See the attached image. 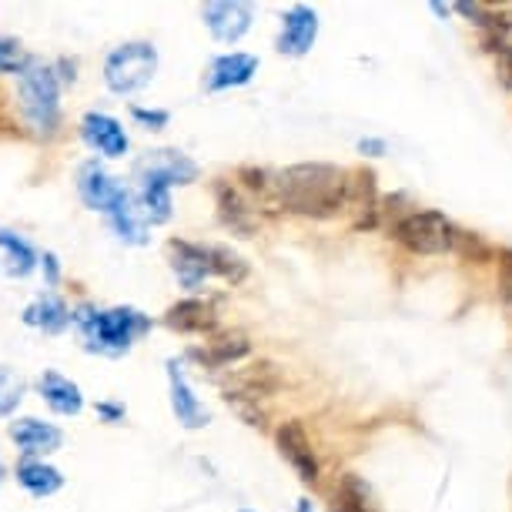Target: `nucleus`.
Returning <instances> with one entry per match:
<instances>
[{"instance_id":"1","label":"nucleus","mask_w":512,"mask_h":512,"mask_svg":"<svg viewBox=\"0 0 512 512\" xmlns=\"http://www.w3.org/2000/svg\"><path fill=\"white\" fill-rule=\"evenodd\" d=\"M275 185L282 205L302 218H335L349 205V171L325 161L292 164Z\"/></svg>"},{"instance_id":"2","label":"nucleus","mask_w":512,"mask_h":512,"mask_svg":"<svg viewBox=\"0 0 512 512\" xmlns=\"http://www.w3.org/2000/svg\"><path fill=\"white\" fill-rule=\"evenodd\" d=\"M71 328L81 338L84 352L104 355V359H121V355H128L134 349L138 338L151 332V315H144L131 305H118V308L77 305Z\"/></svg>"},{"instance_id":"3","label":"nucleus","mask_w":512,"mask_h":512,"mask_svg":"<svg viewBox=\"0 0 512 512\" xmlns=\"http://www.w3.org/2000/svg\"><path fill=\"white\" fill-rule=\"evenodd\" d=\"M61 77L54 64H44V57L27 54V64L17 74V101L21 114L37 138H54L61 124Z\"/></svg>"},{"instance_id":"4","label":"nucleus","mask_w":512,"mask_h":512,"mask_svg":"<svg viewBox=\"0 0 512 512\" xmlns=\"http://www.w3.org/2000/svg\"><path fill=\"white\" fill-rule=\"evenodd\" d=\"M158 74V51L148 41H128L104 57V84L114 94H138Z\"/></svg>"},{"instance_id":"5","label":"nucleus","mask_w":512,"mask_h":512,"mask_svg":"<svg viewBox=\"0 0 512 512\" xmlns=\"http://www.w3.org/2000/svg\"><path fill=\"white\" fill-rule=\"evenodd\" d=\"M392 235L412 255H446L456 251L462 231L439 211H409L392 225Z\"/></svg>"},{"instance_id":"6","label":"nucleus","mask_w":512,"mask_h":512,"mask_svg":"<svg viewBox=\"0 0 512 512\" xmlns=\"http://www.w3.org/2000/svg\"><path fill=\"white\" fill-rule=\"evenodd\" d=\"M77 195H81L84 208L101 211V215L108 218L111 211L131 195V188L114 175H108V168H104L98 158H91L77 168Z\"/></svg>"},{"instance_id":"7","label":"nucleus","mask_w":512,"mask_h":512,"mask_svg":"<svg viewBox=\"0 0 512 512\" xmlns=\"http://www.w3.org/2000/svg\"><path fill=\"white\" fill-rule=\"evenodd\" d=\"M134 178H138V205L144 218H148V225L171 221V188H175V181L144 158L134 164Z\"/></svg>"},{"instance_id":"8","label":"nucleus","mask_w":512,"mask_h":512,"mask_svg":"<svg viewBox=\"0 0 512 512\" xmlns=\"http://www.w3.org/2000/svg\"><path fill=\"white\" fill-rule=\"evenodd\" d=\"M201 21L211 31V37L221 44H238L241 37L251 31V21H255V11L241 0H211V4L201 7Z\"/></svg>"},{"instance_id":"9","label":"nucleus","mask_w":512,"mask_h":512,"mask_svg":"<svg viewBox=\"0 0 512 512\" xmlns=\"http://www.w3.org/2000/svg\"><path fill=\"white\" fill-rule=\"evenodd\" d=\"M171 268L188 292H198L208 278H215V245H191V241H168Z\"/></svg>"},{"instance_id":"10","label":"nucleus","mask_w":512,"mask_h":512,"mask_svg":"<svg viewBox=\"0 0 512 512\" xmlns=\"http://www.w3.org/2000/svg\"><path fill=\"white\" fill-rule=\"evenodd\" d=\"M275 442H278V452L285 456L288 466L295 469V476L315 486L318 482V459H315V449H312V439H308L305 425L302 422H282L275 432Z\"/></svg>"},{"instance_id":"11","label":"nucleus","mask_w":512,"mask_h":512,"mask_svg":"<svg viewBox=\"0 0 512 512\" xmlns=\"http://www.w3.org/2000/svg\"><path fill=\"white\" fill-rule=\"evenodd\" d=\"M81 138H84V144H88L91 151H98L101 158H124L128 148H131L124 124L118 118H111V114H104V111L84 114V118H81Z\"/></svg>"},{"instance_id":"12","label":"nucleus","mask_w":512,"mask_h":512,"mask_svg":"<svg viewBox=\"0 0 512 512\" xmlns=\"http://www.w3.org/2000/svg\"><path fill=\"white\" fill-rule=\"evenodd\" d=\"M7 432H11L14 446L21 449L24 459H44V456H51V452H57L64 446V432L51 422L34 419V415L14 419L11 425H7Z\"/></svg>"},{"instance_id":"13","label":"nucleus","mask_w":512,"mask_h":512,"mask_svg":"<svg viewBox=\"0 0 512 512\" xmlns=\"http://www.w3.org/2000/svg\"><path fill=\"white\" fill-rule=\"evenodd\" d=\"M255 74H258V57L255 54H245V51L221 54L208 64L205 91L218 94V91H228V88H245Z\"/></svg>"},{"instance_id":"14","label":"nucleus","mask_w":512,"mask_h":512,"mask_svg":"<svg viewBox=\"0 0 512 512\" xmlns=\"http://www.w3.org/2000/svg\"><path fill=\"white\" fill-rule=\"evenodd\" d=\"M318 37V14L312 7L295 4L292 11H285L282 17V37H278V51L288 57H305L312 51Z\"/></svg>"},{"instance_id":"15","label":"nucleus","mask_w":512,"mask_h":512,"mask_svg":"<svg viewBox=\"0 0 512 512\" xmlns=\"http://www.w3.org/2000/svg\"><path fill=\"white\" fill-rule=\"evenodd\" d=\"M168 385H171V412H175V419L185 425V429H205L211 422V415L205 405L198 402L195 389L188 385L185 372H181V365L175 359L168 362Z\"/></svg>"},{"instance_id":"16","label":"nucleus","mask_w":512,"mask_h":512,"mask_svg":"<svg viewBox=\"0 0 512 512\" xmlns=\"http://www.w3.org/2000/svg\"><path fill=\"white\" fill-rule=\"evenodd\" d=\"M21 322L27 328H41L44 335H64L67 328L74 325V312L67 308V302H64L61 295L44 292V295H37L34 302L24 308Z\"/></svg>"},{"instance_id":"17","label":"nucleus","mask_w":512,"mask_h":512,"mask_svg":"<svg viewBox=\"0 0 512 512\" xmlns=\"http://www.w3.org/2000/svg\"><path fill=\"white\" fill-rule=\"evenodd\" d=\"M37 392H41L44 405L54 415H81L84 412V392L81 385L71 382L67 375L44 369L41 379H37Z\"/></svg>"},{"instance_id":"18","label":"nucleus","mask_w":512,"mask_h":512,"mask_svg":"<svg viewBox=\"0 0 512 512\" xmlns=\"http://www.w3.org/2000/svg\"><path fill=\"white\" fill-rule=\"evenodd\" d=\"M14 476H17V486L34 499H47V496H54V492L64 489L61 469H54L51 462H44V459H21L17 462Z\"/></svg>"},{"instance_id":"19","label":"nucleus","mask_w":512,"mask_h":512,"mask_svg":"<svg viewBox=\"0 0 512 512\" xmlns=\"http://www.w3.org/2000/svg\"><path fill=\"white\" fill-rule=\"evenodd\" d=\"M349 205L355 211V228H372L375 215H379V195H375V175L369 168H355L349 171Z\"/></svg>"},{"instance_id":"20","label":"nucleus","mask_w":512,"mask_h":512,"mask_svg":"<svg viewBox=\"0 0 512 512\" xmlns=\"http://www.w3.org/2000/svg\"><path fill=\"white\" fill-rule=\"evenodd\" d=\"M0 251H4V272L7 278H27L41 265V251L17 231L0 228Z\"/></svg>"},{"instance_id":"21","label":"nucleus","mask_w":512,"mask_h":512,"mask_svg":"<svg viewBox=\"0 0 512 512\" xmlns=\"http://www.w3.org/2000/svg\"><path fill=\"white\" fill-rule=\"evenodd\" d=\"M108 225H111L114 235L124 241V245H148V228L151 225H148V218H144V211H141L138 195H134V191L111 211Z\"/></svg>"},{"instance_id":"22","label":"nucleus","mask_w":512,"mask_h":512,"mask_svg":"<svg viewBox=\"0 0 512 512\" xmlns=\"http://www.w3.org/2000/svg\"><path fill=\"white\" fill-rule=\"evenodd\" d=\"M215 195H218V211H221V221L231 228V231H238V235H255V228H258V215H255V208L248 205L245 198H241V191L238 188H231L228 181H221V185L215 188Z\"/></svg>"},{"instance_id":"23","label":"nucleus","mask_w":512,"mask_h":512,"mask_svg":"<svg viewBox=\"0 0 512 512\" xmlns=\"http://www.w3.org/2000/svg\"><path fill=\"white\" fill-rule=\"evenodd\" d=\"M248 338L241 332H221V335H211L201 349H195L191 355H195L198 362H205L208 369H225V365L245 359L248 355Z\"/></svg>"},{"instance_id":"24","label":"nucleus","mask_w":512,"mask_h":512,"mask_svg":"<svg viewBox=\"0 0 512 512\" xmlns=\"http://www.w3.org/2000/svg\"><path fill=\"white\" fill-rule=\"evenodd\" d=\"M164 325L185 335H205L215 328V312H211V305L198 302V298H185V302L171 305L164 312Z\"/></svg>"},{"instance_id":"25","label":"nucleus","mask_w":512,"mask_h":512,"mask_svg":"<svg viewBox=\"0 0 512 512\" xmlns=\"http://www.w3.org/2000/svg\"><path fill=\"white\" fill-rule=\"evenodd\" d=\"M332 502H335V512H375L372 492H369V486H365L359 476H355V472H345V476H338Z\"/></svg>"},{"instance_id":"26","label":"nucleus","mask_w":512,"mask_h":512,"mask_svg":"<svg viewBox=\"0 0 512 512\" xmlns=\"http://www.w3.org/2000/svg\"><path fill=\"white\" fill-rule=\"evenodd\" d=\"M278 385H282V379H278V369L272 362H258V365H251V369H245L235 379V392L238 395H245V399H268Z\"/></svg>"},{"instance_id":"27","label":"nucleus","mask_w":512,"mask_h":512,"mask_svg":"<svg viewBox=\"0 0 512 512\" xmlns=\"http://www.w3.org/2000/svg\"><path fill=\"white\" fill-rule=\"evenodd\" d=\"M144 161H151L154 168H161L164 175L175 181V185H191V181H198V164L181 151H171V148L148 151L144 154Z\"/></svg>"},{"instance_id":"28","label":"nucleus","mask_w":512,"mask_h":512,"mask_svg":"<svg viewBox=\"0 0 512 512\" xmlns=\"http://www.w3.org/2000/svg\"><path fill=\"white\" fill-rule=\"evenodd\" d=\"M24 392H27L24 375L11 369V365H0V419H11L17 405L24 402Z\"/></svg>"},{"instance_id":"29","label":"nucleus","mask_w":512,"mask_h":512,"mask_svg":"<svg viewBox=\"0 0 512 512\" xmlns=\"http://www.w3.org/2000/svg\"><path fill=\"white\" fill-rule=\"evenodd\" d=\"M27 64V54L17 37L0 34V74H21V67Z\"/></svg>"},{"instance_id":"30","label":"nucleus","mask_w":512,"mask_h":512,"mask_svg":"<svg viewBox=\"0 0 512 512\" xmlns=\"http://www.w3.org/2000/svg\"><path fill=\"white\" fill-rule=\"evenodd\" d=\"M131 118L141 124V128H148V131H161V128H168V121H171V114L168 111H161V108H138L134 104L131 108Z\"/></svg>"},{"instance_id":"31","label":"nucleus","mask_w":512,"mask_h":512,"mask_svg":"<svg viewBox=\"0 0 512 512\" xmlns=\"http://www.w3.org/2000/svg\"><path fill=\"white\" fill-rule=\"evenodd\" d=\"M94 412H98V419L108 422V425H121L124 419H128V409H124V402H114V399H101L98 405H94Z\"/></svg>"},{"instance_id":"32","label":"nucleus","mask_w":512,"mask_h":512,"mask_svg":"<svg viewBox=\"0 0 512 512\" xmlns=\"http://www.w3.org/2000/svg\"><path fill=\"white\" fill-rule=\"evenodd\" d=\"M41 268H44L47 288L61 285V258H57V251H41Z\"/></svg>"},{"instance_id":"33","label":"nucleus","mask_w":512,"mask_h":512,"mask_svg":"<svg viewBox=\"0 0 512 512\" xmlns=\"http://www.w3.org/2000/svg\"><path fill=\"white\" fill-rule=\"evenodd\" d=\"M499 77H502V84L512 91V44H506L499 51Z\"/></svg>"},{"instance_id":"34","label":"nucleus","mask_w":512,"mask_h":512,"mask_svg":"<svg viewBox=\"0 0 512 512\" xmlns=\"http://www.w3.org/2000/svg\"><path fill=\"white\" fill-rule=\"evenodd\" d=\"M54 71H57V77H61V84H74L77 81V64L74 61H67V57H57L54 61Z\"/></svg>"},{"instance_id":"35","label":"nucleus","mask_w":512,"mask_h":512,"mask_svg":"<svg viewBox=\"0 0 512 512\" xmlns=\"http://www.w3.org/2000/svg\"><path fill=\"white\" fill-rule=\"evenodd\" d=\"M359 151H362V154H385V141L365 138V141H359Z\"/></svg>"},{"instance_id":"36","label":"nucleus","mask_w":512,"mask_h":512,"mask_svg":"<svg viewBox=\"0 0 512 512\" xmlns=\"http://www.w3.org/2000/svg\"><path fill=\"white\" fill-rule=\"evenodd\" d=\"M298 512H318L308 499H298Z\"/></svg>"},{"instance_id":"37","label":"nucleus","mask_w":512,"mask_h":512,"mask_svg":"<svg viewBox=\"0 0 512 512\" xmlns=\"http://www.w3.org/2000/svg\"><path fill=\"white\" fill-rule=\"evenodd\" d=\"M4 476H7V469H4V459H0V486H4Z\"/></svg>"},{"instance_id":"38","label":"nucleus","mask_w":512,"mask_h":512,"mask_svg":"<svg viewBox=\"0 0 512 512\" xmlns=\"http://www.w3.org/2000/svg\"><path fill=\"white\" fill-rule=\"evenodd\" d=\"M238 512H251V509H238Z\"/></svg>"}]
</instances>
